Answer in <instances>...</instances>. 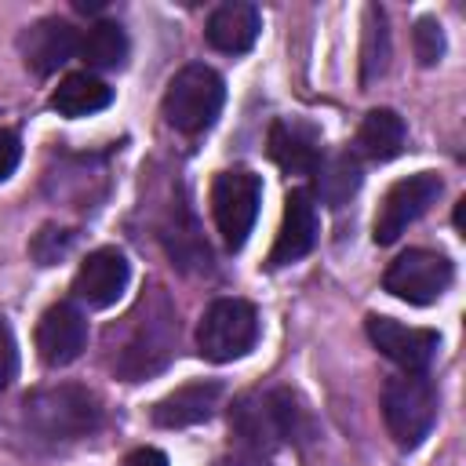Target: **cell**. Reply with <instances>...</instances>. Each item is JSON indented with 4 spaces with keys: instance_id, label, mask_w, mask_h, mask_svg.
<instances>
[{
    "instance_id": "6da1fadb",
    "label": "cell",
    "mask_w": 466,
    "mask_h": 466,
    "mask_svg": "<svg viewBox=\"0 0 466 466\" xmlns=\"http://www.w3.org/2000/svg\"><path fill=\"white\" fill-rule=\"evenodd\" d=\"M178 339V324H175V309L167 302V295L160 288H153L127 317V335L113 357V368L120 379L127 382H142L149 375H157Z\"/></svg>"
},
{
    "instance_id": "7a4b0ae2",
    "label": "cell",
    "mask_w": 466,
    "mask_h": 466,
    "mask_svg": "<svg viewBox=\"0 0 466 466\" xmlns=\"http://www.w3.org/2000/svg\"><path fill=\"white\" fill-rule=\"evenodd\" d=\"M25 422L51 441H76L98 430L102 422V408L98 397L87 386H73V382H58V386H44L36 393L25 397Z\"/></svg>"
},
{
    "instance_id": "3957f363",
    "label": "cell",
    "mask_w": 466,
    "mask_h": 466,
    "mask_svg": "<svg viewBox=\"0 0 466 466\" xmlns=\"http://www.w3.org/2000/svg\"><path fill=\"white\" fill-rule=\"evenodd\" d=\"M379 404H382V422H386L393 444L404 451L419 448L437 422V386L426 379V371L422 375L400 371V375L386 379Z\"/></svg>"
},
{
    "instance_id": "277c9868",
    "label": "cell",
    "mask_w": 466,
    "mask_h": 466,
    "mask_svg": "<svg viewBox=\"0 0 466 466\" xmlns=\"http://www.w3.org/2000/svg\"><path fill=\"white\" fill-rule=\"evenodd\" d=\"M226 102V84L222 76L204 66V62H189L182 66L164 91V120L182 131V135H200L215 124V116L222 113Z\"/></svg>"
},
{
    "instance_id": "5b68a950",
    "label": "cell",
    "mask_w": 466,
    "mask_h": 466,
    "mask_svg": "<svg viewBox=\"0 0 466 466\" xmlns=\"http://www.w3.org/2000/svg\"><path fill=\"white\" fill-rule=\"evenodd\" d=\"M258 342V313L244 299H215L197 324V346L208 360L226 364L251 353Z\"/></svg>"
},
{
    "instance_id": "8992f818",
    "label": "cell",
    "mask_w": 466,
    "mask_h": 466,
    "mask_svg": "<svg viewBox=\"0 0 466 466\" xmlns=\"http://www.w3.org/2000/svg\"><path fill=\"white\" fill-rule=\"evenodd\" d=\"M258 204H262V178L248 167H229L218 171L211 182V215L215 226L226 240L229 251L244 248L255 218H258Z\"/></svg>"
},
{
    "instance_id": "52a82bcc",
    "label": "cell",
    "mask_w": 466,
    "mask_h": 466,
    "mask_svg": "<svg viewBox=\"0 0 466 466\" xmlns=\"http://www.w3.org/2000/svg\"><path fill=\"white\" fill-rule=\"evenodd\" d=\"M455 269L441 251H426V248H408L404 255H397L386 273H382V288L411 306H430L437 302L448 284H451Z\"/></svg>"
},
{
    "instance_id": "ba28073f",
    "label": "cell",
    "mask_w": 466,
    "mask_h": 466,
    "mask_svg": "<svg viewBox=\"0 0 466 466\" xmlns=\"http://www.w3.org/2000/svg\"><path fill=\"white\" fill-rule=\"evenodd\" d=\"M441 189L444 186L433 171H419V175L393 182L375 215V244H393L411 222H419L430 211V204H437Z\"/></svg>"
},
{
    "instance_id": "9c48e42d",
    "label": "cell",
    "mask_w": 466,
    "mask_h": 466,
    "mask_svg": "<svg viewBox=\"0 0 466 466\" xmlns=\"http://www.w3.org/2000/svg\"><path fill=\"white\" fill-rule=\"evenodd\" d=\"M364 328H368L371 346L386 360H393L400 371H408V375H422L433 364L437 346H441L437 331H430V328H408V324H400L393 317H379V313H371L364 320Z\"/></svg>"
},
{
    "instance_id": "30bf717a",
    "label": "cell",
    "mask_w": 466,
    "mask_h": 466,
    "mask_svg": "<svg viewBox=\"0 0 466 466\" xmlns=\"http://www.w3.org/2000/svg\"><path fill=\"white\" fill-rule=\"evenodd\" d=\"M33 339H36V353H40L44 364L66 368L87 350V317L73 302H55L36 320V335Z\"/></svg>"
},
{
    "instance_id": "8fae6325",
    "label": "cell",
    "mask_w": 466,
    "mask_h": 466,
    "mask_svg": "<svg viewBox=\"0 0 466 466\" xmlns=\"http://www.w3.org/2000/svg\"><path fill=\"white\" fill-rule=\"evenodd\" d=\"M127 280H131V266H127L124 251L98 248L80 262V269L73 277V295L87 309H106L127 291Z\"/></svg>"
},
{
    "instance_id": "7c38bea8",
    "label": "cell",
    "mask_w": 466,
    "mask_h": 466,
    "mask_svg": "<svg viewBox=\"0 0 466 466\" xmlns=\"http://www.w3.org/2000/svg\"><path fill=\"white\" fill-rule=\"evenodd\" d=\"M313 244H317V204H313V193L309 189H291L288 200H284V218H280V229H277V240H273L266 262L273 269L291 266L302 255H309Z\"/></svg>"
},
{
    "instance_id": "4fadbf2b",
    "label": "cell",
    "mask_w": 466,
    "mask_h": 466,
    "mask_svg": "<svg viewBox=\"0 0 466 466\" xmlns=\"http://www.w3.org/2000/svg\"><path fill=\"white\" fill-rule=\"evenodd\" d=\"M80 47V33L66 18H40L22 33V58L36 76L62 69Z\"/></svg>"
},
{
    "instance_id": "5bb4252c",
    "label": "cell",
    "mask_w": 466,
    "mask_h": 466,
    "mask_svg": "<svg viewBox=\"0 0 466 466\" xmlns=\"http://www.w3.org/2000/svg\"><path fill=\"white\" fill-rule=\"evenodd\" d=\"M218 400H222V386L218 382H186V386H178L175 393H167V397H160L157 404H153V422L157 426H164V430H182V426H197V422H208L211 415H215V408H218Z\"/></svg>"
},
{
    "instance_id": "9a60e30c",
    "label": "cell",
    "mask_w": 466,
    "mask_h": 466,
    "mask_svg": "<svg viewBox=\"0 0 466 466\" xmlns=\"http://www.w3.org/2000/svg\"><path fill=\"white\" fill-rule=\"evenodd\" d=\"M269 157L288 175H313L320 157H324V146H320V135L309 124L273 120V127H269Z\"/></svg>"
},
{
    "instance_id": "2e32d148",
    "label": "cell",
    "mask_w": 466,
    "mask_h": 466,
    "mask_svg": "<svg viewBox=\"0 0 466 466\" xmlns=\"http://www.w3.org/2000/svg\"><path fill=\"white\" fill-rule=\"evenodd\" d=\"M258 29H262L258 7L233 0V4H222V7L211 11L204 36H208V44H211L215 51H222V55H244V51L258 40Z\"/></svg>"
},
{
    "instance_id": "e0dca14e",
    "label": "cell",
    "mask_w": 466,
    "mask_h": 466,
    "mask_svg": "<svg viewBox=\"0 0 466 466\" xmlns=\"http://www.w3.org/2000/svg\"><path fill=\"white\" fill-rule=\"evenodd\" d=\"M109 102H113V87H109L106 80H98L95 73H87V69L62 76L58 87L51 91V109H55L58 116H69V120L91 116V113L106 109Z\"/></svg>"
},
{
    "instance_id": "ac0fdd59",
    "label": "cell",
    "mask_w": 466,
    "mask_h": 466,
    "mask_svg": "<svg viewBox=\"0 0 466 466\" xmlns=\"http://www.w3.org/2000/svg\"><path fill=\"white\" fill-rule=\"evenodd\" d=\"M404 135H408V131H404L400 113H393V109L382 106V109L364 113L353 146H357V153L368 157V160H393V157L404 149Z\"/></svg>"
},
{
    "instance_id": "d6986e66",
    "label": "cell",
    "mask_w": 466,
    "mask_h": 466,
    "mask_svg": "<svg viewBox=\"0 0 466 466\" xmlns=\"http://www.w3.org/2000/svg\"><path fill=\"white\" fill-rule=\"evenodd\" d=\"M76 55L91 66V69H120L127 58V33L116 22H95L87 25V33L80 36Z\"/></svg>"
},
{
    "instance_id": "ffe728a7",
    "label": "cell",
    "mask_w": 466,
    "mask_h": 466,
    "mask_svg": "<svg viewBox=\"0 0 466 466\" xmlns=\"http://www.w3.org/2000/svg\"><path fill=\"white\" fill-rule=\"evenodd\" d=\"M313 175H317V193H320V200L328 208H342L357 193V186H360V167H357V160L350 153H342V157H320V164H317Z\"/></svg>"
},
{
    "instance_id": "44dd1931",
    "label": "cell",
    "mask_w": 466,
    "mask_h": 466,
    "mask_svg": "<svg viewBox=\"0 0 466 466\" xmlns=\"http://www.w3.org/2000/svg\"><path fill=\"white\" fill-rule=\"evenodd\" d=\"M386 62H390L386 15L379 7H368L364 11V47H360V84H371L375 76H382Z\"/></svg>"
},
{
    "instance_id": "7402d4cb",
    "label": "cell",
    "mask_w": 466,
    "mask_h": 466,
    "mask_svg": "<svg viewBox=\"0 0 466 466\" xmlns=\"http://www.w3.org/2000/svg\"><path fill=\"white\" fill-rule=\"evenodd\" d=\"M411 44H415V58L419 66H437L444 58V29L437 18H419L411 29Z\"/></svg>"
},
{
    "instance_id": "603a6c76",
    "label": "cell",
    "mask_w": 466,
    "mask_h": 466,
    "mask_svg": "<svg viewBox=\"0 0 466 466\" xmlns=\"http://www.w3.org/2000/svg\"><path fill=\"white\" fill-rule=\"evenodd\" d=\"M18 375V346L11 335V324L0 317V390H7Z\"/></svg>"
},
{
    "instance_id": "cb8c5ba5",
    "label": "cell",
    "mask_w": 466,
    "mask_h": 466,
    "mask_svg": "<svg viewBox=\"0 0 466 466\" xmlns=\"http://www.w3.org/2000/svg\"><path fill=\"white\" fill-rule=\"evenodd\" d=\"M22 160V138L11 127H0V182L11 178V171Z\"/></svg>"
},
{
    "instance_id": "d4e9b609",
    "label": "cell",
    "mask_w": 466,
    "mask_h": 466,
    "mask_svg": "<svg viewBox=\"0 0 466 466\" xmlns=\"http://www.w3.org/2000/svg\"><path fill=\"white\" fill-rule=\"evenodd\" d=\"M124 466H167V455L160 448H135L124 459Z\"/></svg>"
}]
</instances>
